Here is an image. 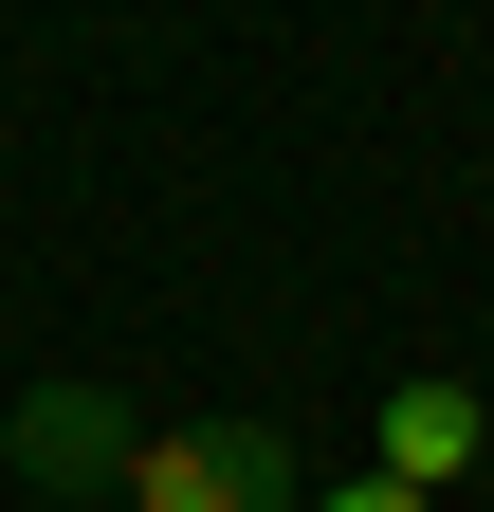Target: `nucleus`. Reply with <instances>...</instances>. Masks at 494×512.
<instances>
[{
	"mask_svg": "<svg viewBox=\"0 0 494 512\" xmlns=\"http://www.w3.org/2000/svg\"><path fill=\"white\" fill-rule=\"evenodd\" d=\"M129 512H312V476H293L275 421H165L147 476H129Z\"/></svg>",
	"mask_w": 494,
	"mask_h": 512,
	"instance_id": "nucleus-2",
	"label": "nucleus"
},
{
	"mask_svg": "<svg viewBox=\"0 0 494 512\" xmlns=\"http://www.w3.org/2000/svg\"><path fill=\"white\" fill-rule=\"evenodd\" d=\"M476 439H494V403H476L458 366H421L403 403L366 421V476H403V494H440V476H476Z\"/></svg>",
	"mask_w": 494,
	"mask_h": 512,
	"instance_id": "nucleus-3",
	"label": "nucleus"
},
{
	"mask_svg": "<svg viewBox=\"0 0 494 512\" xmlns=\"http://www.w3.org/2000/svg\"><path fill=\"white\" fill-rule=\"evenodd\" d=\"M312 512H440V494H403V476H348V494H312Z\"/></svg>",
	"mask_w": 494,
	"mask_h": 512,
	"instance_id": "nucleus-4",
	"label": "nucleus"
},
{
	"mask_svg": "<svg viewBox=\"0 0 494 512\" xmlns=\"http://www.w3.org/2000/svg\"><path fill=\"white\" fill-rule=\"evenodd\" d=\"M0 476H19V494H55V512H74V494H129V476H147V421L110 403V384H19Z\"/></svg>",
	"mask_w": 494,
	"mask_h": 512,
	"instance_id": "nucleus-1",
	"label": "nucleus"
}]
</instances>
